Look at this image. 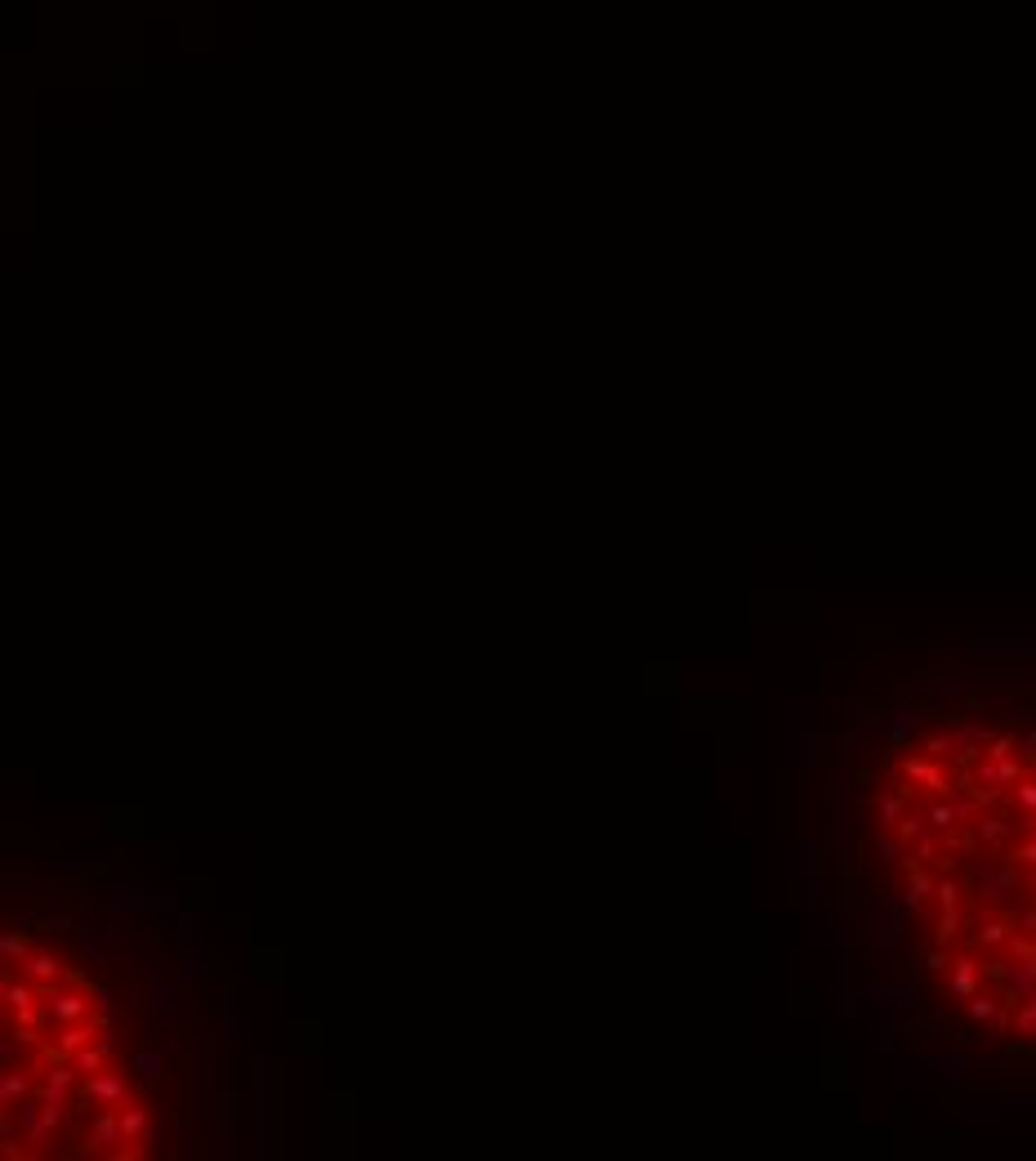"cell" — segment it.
Returning <instances> with one entry per match:
<instances>
[{
    "label": "cell",
    "instance_id": "obj_8",
    "mask_svg": "<svg viewBox=\"0 0 1036 1161\" xmlns=\"http://www.w3.org/2000/svg\"><path fill=\"white\" fill-rule=\"evenodd\" d=\"M112 1054H117V1041L103 1036V1041L81 1045V1050L72 1054V1067H77L81 1076H94V1072H108V1067H112Z\"/></svg>",
    "mask_w": 1036,
    "mask_h": 1161
},
{
    "label": "cell",
    "instance_id": "obj_22",
    "mask_svg": "<svg viewBox=\"0 0 1036 1161\" xmlns=\"http://www.w3.org/2000/svg\"><path fill=\"white\" fill-rule=\"evenodd\" d=\"M951 750H956V732H951V728H947V732H938V737H929V741H925V755H929V759H947V755H951Z\"/></svg>",
    "mask_w": 1036,
    "mask_h": 1161
},
{
    "label": "cell",
    "instance_id": "obj_24",
    "mask_svg": "<svg viewBox=\"0 0 1036 1161\" xmlns=\"http://www.w3.org/2000/svg\"><path fill=\"white\" fill-rule=\"evenodd\" d=\"M902 934H907V907H898V903H893V912H889V934H885V938H889V943H898Z\"/></svg>",
    "mask_w": 1036,
    "mask_h": 1161
},
{
    "label": "cell",
    "instance_id": "obj_9",
    "mask_svg": "<svg viewBox=\"0 0 1036 1161\" xmlns=\"http://www.w3.org/2000/svg\"><path fill=\"white\" fill-rule=\"evenodd\" d=\"M19 969H23L32 983H41V987H54V983L63 978V965H59L54 952H28V956L19 961Z\"/></svg>",
    "mask_w": 1036,
    "mask_h": 1161
},
{
    "label": "cell",
    "instance_id": "obj_3",
    "mask_svg": "<svg viewBox=\"0 0 1036 1161\" xmlns=\"http://www.w3.org/2000/svg\"><path fill=\"white\" fill-rule=\"evenodd\" d=\"M974 822H978L974 836H978V845H983L987 854H1000V849L1014 840V814H1005V809H1000V814H987V809H983Z\"/></svg>",
    "mask_w": 1036,
    "mask_h": 1161
},
{
    "label": "cell",
    "instance_id": "obj_5",
    "mask_svg": "<svg viewBox=\"0 0 1036 1161\" xmlns=\"http://www.w3.org/2000/svg\"><path fill=\"white\" fill-rule=\"evenodd\" d=\"M45 1014L63 1027V1023H81L90 1014L86 996L81 992H63V987H45Z\"/></svg>",
    "mask_w": 1036,
    "mask_h": 1161
},
{
    "label": "cell",
    "instance_id": "obj_11",
    "mask_svg": "<svg viewBox=\"0 0 1036 1161\" xmlns=\"http://www.w3.org/2000/svg\"><path fill=\"white\" fill-rule=\"evenodd\" d=\"M1009 934H1014V920H1009V916H996V912H987V916L974 925V943H983V947H1005Z\"/></svg>",
    "mask_w": 1036,
    "mask_h": 1161
},
{
    "label": "cell",
    "instance_id": "obj_26",
    "mask_svg": "<svg viewBox=\"0 0 1036 1161\" xmlns=\"http://www.w3.org/2000/svg\"><path fill=\"white\" fill-rule=\"evenodd\" d=\"M947 965H951V961H947V947H934V952L925 956V969H929V974H942Z\"/></svg>",
    "mask_w": 1036,
    "mask_h": 1161
},
{
    "label": "cell",
    "instance_id": "obj_6",
    "mask_svg": "<svg viewBox=\"0 0 1036 1161\" xmlns=\"http://www.w3.org/2000/svg\"><path fill=\"white\" fill-rule=\"evenodd\" d=\"M947 969H951V983H947V992H951L956 1001H969V996L983 987V961H974V956H956Z\"/></svg>",
    "mask_w": 1036,
    "mask_h": 1161
},
{
    "label": "cell",
    "instance_id": "obj_16",
    "mask_svg": "<svg viewBox=\"0 0 1036 1161\" xmlns=\"http://www.w3.org/2000/svg\"><path fill=\"white\" fill-rule=\"evenodd\" d=\"M929 1067L947 1081V1085H956V1076H960V1067H965V1054L960 1050H947V1054H934L929 1059Z\"/></svg>",
    "mask_w": 1036,
    "mask_h": 1161
},
{
    "label": "cell",
    "instance_id": "obj_21",
    "mask_svg": "<svg viewBox=\"0 0 1036 1161\" xmlns=\"http://www.w3.org/2000/svg\"><path fill=\"white\" fill-rule=\"evenodd\" d=\"M960 907H942V916H938V943H951L956 934H960Z\"/></svg>",
    "mask_w": 1036,
    "mask_h": 1161
},
{
    "label": "cell",
    "instance_id": "obj_1",
    "mask_svg": "<svg viewBox=\"0 0 1036 1161\" xmlns=\"http://www.w3.org/2000/svg\"><path fill=\"white\" fill-rule=\"evenodd\" d=\"M1000 858H1005V854H1000ZM978 876H983V898H978L983 912H1000L1005 898L1032 889V876H1036V871H1023L1014 858H1005V863H978Z\"/></svg>",
    "mask_w": 1036,
    "mask_h": 1161
},
{
    "label": "cell",
    "instance_id": "obj_13",
    "mask_svg": "<svg viewBox=\"0 0 1036 1161\" xmlns=\"http://www.w3.org/2000/svg\"><path fill=\"white\" fill-rule=\"evenodd\" d=\"M867 996H876L885 1010H907V1005H916V983H885V987H867Z\"/></svg>",
    "mask_w": 1036,
    "mask_h": 1161
},
{
    "label": "cell",
    "instance_id": "obj_4",
    "mask_svg": "<svg viewBox=\"0 0 1036 1161\" xmlns=\"http://www.w3.org/2000/svg\"><path fill=\"white\" fill-rule=\"evenodd\" d=\"M86 1099L99 1103V1108H112V1103H126V1099H130V1085H126V1076H121L117 1067H108V1072H94V1076L86 1081Z\"/></svg>",
    "mask_w": 1036,
    "mask_h": 1161
},
{
    "label": "cell",
    "instance_id": "obj_19",
    "mask_svg": "<svg viewBox=\"0 0 1036 1161\" xmlns=\"http://www.w3.org/2000/svg\"><path fill=\"white\" fill-rule=\"evenodd\" d=\"M925 827H929V822H925V814H902V818H898V827H893V836H898L902 845H911V840H916Z\"/></svg>",
    "mask_w": 1036,
    "mask_h": 1161
},
{
    "label": "cell",
    "instance_id": "obj_10",
    "mask_svg": "<svg viewBox=\"0 0 1036 1161\" xmlns=\"http://www.w3.org/2000/svg\"><path fill=\"white\" fill-rule=\"evenodd\" d=\"M112 1143H126V1139H121V1121H117L112 1112H103V1116L90 1121V1134L81 1139V1148H86V1152H112Z\"/></svg>",
    "mask_w": 1036,
    "mask_h": 1161
},
{
    "label": "cell",
    "instance_id": "obj_27",
    "mask_svg": "<svg viewBox=\"0 0 1036 1161\" xmlns=\"http://www.w3.org/2000/svg\"><path fill=\"white\" fill-rule=\"evenodd\" d=\"M1018 755H1023V759H1027V764H1032V759H1036V728H1027V732H1023V737H1018Z\"/></svg>",
    "mask_w": 1036,
    "mask_h": 1161
},
{
    "label": "cell",
    "instance_id": "obj_18",
    "mask_svg": "<svg viewBox=\"0 0 1036 1161\" xmlns=\"http://www.w3.org/2000/svg\"><path fill=\"white\" fill-rule=\"evenodd\" d=\"M920 719H925L920 710H902V715H893V719H889V737H893V741H907V737L916 732Z\"/></svg>",
    "mask_w": 1036,
    "mask_h": 1161
},
{
    "label": "cell",
    "instance_id": "obj_20",
    "mask_svg": "<svg viewBox=\"0 0 1036 1161\" xmlns=\"http://www.w3.org/2000/svg\"><path fill=\"white\" fill-rule=\"evenodd\" d=\"M934 898H938V907H960V903H965V898H960V880L942 876V880L934 885Z\"/></svg>",
    "mask_w": 1036,
    "mask_h": 1161
},
{
    "label": "cell",
    "instance_id": "obj_23",
    "mask_svg": "<svg viewBox=\"0 0 1036 1161\" xmlns=\"http://www.w3.org/2000/svg\"><path fill=\"white\" fill-rule=\"evenodd\" d=\"M902 849H907V845H902L893 831H885V836H880V845H876V854H880V863H885V867H893V863L902 858Z\"/></svg>",
    "mask_w": 1036,
    "mask_h": 1161
},
{
    "label": "cell",
    "instance_id": "obj_2",
    "mask_svg": "<svg viewBox=\"0 0 1036 1161\" xmlns=\"http://www.w3.org/2000/svg\"><path fill=\"white\" fill-rule=\"evenodd\" d=\"M902 782H916V787H925L934 796L956 791L951 778H947V768H942V759H929V755H907L902 759Z\"/></svg>",
    "mask_w": 1036,
    "mask_h": 1161
},
{
    "label": "cell",
    "instance_id": "obj_28",
    "mask_svg": "<svg viewBox=\"0 0 1036 1161\" xmlns=\"http://www.w3.org/2000/svg\"><path fill=\"white\" fill-rule=\"evenodd\" d=\"M876 1050H880V1054H889V1050H893V1032H889V1027L876 1036Z\"/></svg>",
    "mask_w": 1036,
    "mask_h": 1161
},
{
    "label": "cell",
    "instance_id": "obj_7",
    "mask_svg": "<svg viewBox=\"0 0 1036 1161\" xmlns=\"http://www.w3.org/2000/svg\"><path fill=\"white\" fill-rule=\"evenodd\" d=\"M121 1139H135V1143H157V1130H152V1121H148V1108L139 1103V1099H126L121 1103Z\"/></svg>",
    "mask_w": 1036,
    "mask_h": 1161
},
{
    "label": "cell",
    "instance_id": "obj_17",
    "mask_svg": "<svg viewBox=\"0 0 1036 1161\" xmlns=\"http://www.w3.org/2000/svg\"><path fill=\"white\" fill-rule=\"evenodd\" d=\"M28 952H32L28 934H5V938H0V961H5V965H19Z\"/></svg>",
    "mask_w": 1036,
    "mask_h": 1161
},
{
    "label": "cell",
    "instance_id": "obj_12",
    "mask_svg": "<svg viewBox=\"0 0 1036 1161\" xmlns=\"http://www.w3.org/2000/svg\"><path fill=\"white\" fill-rule=\"evenodd\" d=\"M907 796H911V787H902V791H880V796H876V814H880V827H885V831H893L898 818L907 814Z\"/></svg>",
    "mask_w": 1036,
    "mask_h": 1161
},
{
    "label": "cell",
    "instance_id": "obj_25",
    "mask_svg": "<svg viewBox=\"0 0 1036 1161\" xmlns=\"http://www.w3.org/2000/svg\"><path fill=\"white\" fill-rule=\"evenodd\" d=\"M907 889H916V894H934V871L911 867V885H907Z\"/></svg>",
    "mask_w": 1036,
    "mask_h": 1161
},
{
    "label": "cell",
    "instance_id": "obj_14",
    "mask_svg": "<svg viewBox=\"0 0 1036 1161\" xmlns=\"http://www.w3.org/2000/svg\"><path fill=\"white\" fill-rule=\"evenodd\" d=\"M938 863V831L925 827L916 840H911V867H934Z\"/></svg>",
    "mask_w": 1036,
    "mask_h": 1161
},
{
    "label": "cell",
    "instance_id": "obj_15",
    "mask_svg": "<svg viewBox=\"0 0 1036 1161\" xmlns=\"http://www.w3.org/2000/svg\"><path fill=\"white\" fill-rule=\"evenodd\" d=\"M965 1010H969V1023H1000V1001L996 996H969L965 1001Z\"/></svg>",
    "mask_w": 1036,
    "mask_h": 1161
}]
</instances>
